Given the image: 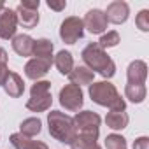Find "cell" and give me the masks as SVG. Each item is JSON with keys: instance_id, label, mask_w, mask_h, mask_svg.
Returning a JSON list of instances; mask_svg holds the SVG:
<instances>
[{"instance_id": "obj_20", "label": "cell", "mask_w": 149, "mask_h": 149, "mask_svg": "<svg viewBox=\"0 0 149 149\" xmlns=\"http://www.w3.org/2000/svg\"><path fill=\"white\" fill-rule=\"evenodd\" d=\"M54 65L56 68L60 70V74L63 76H68L74 68V58H72V53L70 51H60L56 56H54Z\"/></svg>"}, {"instance_id": "obj_27", "label": "cell", "mask_w": 149, "mask_h": 149, "mask_svg": "<svg viewBox=\"0 0 149 149\" xmlns=\"http://www.w3.org/2000/svg\"><path fill=\"white\" fill-rule=\"evenodd\" d=\"M135 25H137V28H140L142 32H147V30H149V11H147V9H144V11H140V13L137 14Z\"/></svg>"}, {"instance_id": "obj_30", "label": "cell", "mask_w": 149, "mask_h": 149, "mask_svg": "<svg viewBox=\"0 0 149 149\" xmlns=\"http://www.w3.org/2000/svg\"><path fill=\"white\" fill-rule=\"evenodd\" d=\"M19 4L28 7V9H35V11H39V6H40L39 0H23V2H19Z\"/></svg>"}, {"instance_id": "obj_2", "label": "cell", "mask_w": 149, "mask_h": 149, "mask_svg": "<svg viewBox=\"0 0 149 149\" xmlns=\"http://www.w3.org/2000/svg\"><path fill=\"white\" fill-rule=\"evenodd\" d=\"M90 97L95 104L102 105V107H109L111 111H125L126 104L121 98V95L118 93V90L114 88V84H111L109 81H102V83H91L90 84Z\"/></svg>"}, {"instance_id": "obj_15", "label": "cell", "mask_w": 149, "mask_h": 149, "mask_svg": "<svg viewBox=\"0 0 149 149\" xmlns=\"http://www.w3.org/2000/svg\"><path fill=\"white\" fill-rule=\"evenodd\" d=\"M2 86H4V91L13 98L21 97L23 91H25V83L16 72H9V76H7V79H6V83Z\"/></svg>"}, {"instance_id": "obj_5", "label": "cell", "mask_w": 149, "mask_h": 149, "mask_svg": "<svg viewBox=\"0 0 149 149\" xmlns=\"http://www.w3.org/2000/svg\"><path fill=\"white\" fill-rule=\"evenodd\" d=\"M74 125H76V132L79 137L97 140L98 139V126H100V116L93 111H83L77 112L74 118Z\"/></svg>"}, {"instance_id": "obj_3", "label": "cell", "mask_w": 149, "mask_h": 149, "mask_svg": "<svg viewBox=\"0 0 149 149\" xmlns=\"http://www.w3.org/2000/svg\"><path fill=\"white\" fill-rule=\"evenodd\" d=\"M47 125H49V133L53 139L63 144H70L76 139V125H74V118L60 112V111H51L47 114Z\"/></svg>"}, {"instance_id": "obj_24", "label": "cell", "mask_w": 149, "mask_h": 149, "mask_svg": "<svg viewBox=\"0 0 149 149\" xmlns=\"http://www.w3.org/2000/svg\"><path fill=\"white\" fill-rule=\"evenodd\" d=\"M119 42H121V40H119V33L112 30V32H107V33H104L97 44H98L102 49H105V47H116Z\"/></svg>"}, {"instance_id": "obj_12", "label": "cell", "mask_w": 149, "mask_h": 149, "mask_svg": "<svg viewBox=\"0 0 149 149\" xmlns=\"http://www.w3.org/2000/svg\"><path fill=\"white\" fill-rule=\"evenodd\" d=\"M68 77H70V84H76V86H84V84H91L93 83V77H95V74L84 67V65H79V67H74L72 72L68 74Z\"/></svg>"}, {"instance_id": "obj_13", "label": "cell", "mask_w": 149, "mask_h": 149, "mask_svg": "<svg viewBox=\"0 0 149 149\" xmlns=\"http://www.w3.org/2000/svg\"><path fill=\"white\" fill-rule=\"evenodd\" d=\"M49 67H51V63H47V61H42V60H37V58H33V60H30V61L25 65V76H26L28 79L39 81L40 77H44L46 74H47Z\"/></svg>"}, {"instance_id": "obj_21", "label": "cell", "mask_w": 149, "mask_h": 149, "mask_svg": "<svg viewBox=\"0 0 149 149\" xmlns=\"http://www.w3.org/2000/svg\"><path fill=\"white\" fill-rule=\"evenodd\" d=\"M42 130V123L39 118H28L19 125V133H23L25 137H35L39 135Z\"/></svg>"}, {"instance_id": "obj_31", "label": "cell", "mask_w": 149, "mask_h": 149, "mask_svg": "<svg viewBox=\"0 0 149 149\" xmlns=\"http://www.w3.org/2000/svg\"><path fill=\"white\" fill-rule=\"evenodd\" d=\"M4 7H6V4H4V2H2V0H0V11H2V9H4Z\"/></svg>"}, {"instance_id": "obj_11", "label": "cell", "mask_w": 149, "mask_h": 149, "mask_svg": "<svg viewBox=\"0 0 149 149\" xmlns=\"http://www.w3.org/2000/svg\"><path fill=\"white\" fill-rule=\"evenodd\" d=\"M126 77H128V84H144L147 77V65L142 60L132 61L126 70Z\"/></svg>"}, {"instance_id": "obj_6", "label": "cell", "mask_w": 149, "mask_h": 149, "mask_svg": "<svg viewBox=\"0 0 149 149\" xmlns=\"http://www.w3.org/2000/svg\"><path fill=\"white\" fill-rule=\"evenodd\" d=\"M60 104L65 107V111L70 112H79V109L84 104L83 98V90L76 84H67L60 90Z\"/></svg>"}, {"instance_id": "obj_18", "label": "cell", "mask_w": 149, "mask_h": 149, "mask_svg": "<svg viewBox=\"0 0 149 149\" xmlns=\"http://www.w3.org/2000/svg\"><path fill=\"white\" fill-rule=\"evenodd\" d=\"M11 144L14 146V149H49L47 144L40 140H30V137H25L23 133H13Z\"/></svg>"}, {"instance_id": "obj_1", "label": "cell", "mask_w": 149, "mask_h": 149, "mask_svg": "<svg viewBox=\"0 0 149 149\" xmlns=\"http://www.w3.org/2000/svg\"><path fill=\"white\" fill-rule=\"evenodd\" d=\"M81 56H83V61L86 63V67L95 74V72H98L102 77H112L114 74H116V63L112 61V58L97 44V42H91V44H88L84 49H83V53H81Z\"/></svg>"}, {"instance_id": "obj_7", "label": "cell", "mask_w": 149, "mask_h": 149, "mask_svg": "<svg viewBox=\"0 0 149 149\" xmlns=\"http://www.w3.org/2000/svg\"><path fill=\"white\" fill-rule=\"evenodd\" d=\"M83 35H84V25L83 19L77 16L67 18L60 26V37L67 44H76L79 39H83Z\"/></svg>"}, {"instance_id": "obj_22", "label": "cell", "mask_w": 149, "mask_h": 149, "mask_svg": "<svg viewBox=\"0 0 149 149\" xmlns=\"http://www.w3.org/2000/svg\"><path fill=\"white\" fill-rule=\"evenodd\" d=\"M146 93L147 91H146V86L144 84H126V88H125V97L130 102H133V104L144 102Z\"/></svg>"}, {"instance_id": "obj_26", "label": "cell", "mask_w": 149, "mask_h": 149, "mask_svg": "<svg viewBox=\"0 0 149 149\" xmlns=\"http://www.w3.org/2000/svg\"><path fill=\"white\" fill-rule=\"evenodd\" d=\"M9 76V68H7V51L4 47H0V86L6 83Z\"/></svg>"}, {"instance_id": "obj_29", "label": "cell", "mask_w": 149, "mask_h": 149, "mask_svg": "<svg viewBox=\"0 0 149 149\" xmlns=\"http://www.w3.org/2000/svg\"><path fill=\"white\" fill-rule=\"evenodd\" d=\"M47 7L53 9V11H63V9L67 7V2H65V0H61V2H54V0H49V2H47Z\"/></svg>"}, {"instance_id": "obj_4", "label": "cell", "mask_w": 149, "mask_h": 149, "mask_svg": "<svg viewBox=\"0 0 149 149\" xmlns=\"http://www.w3.org/2000/svg\"><path fill=\"white\" fill-rule=\"evenodd\" d=\"M51 83L49 81H37L30 90V100L26 102V109L32 112H44L51 107Z\"/></svg>"}, {"instance_id": "obj_25", "label": "cell", "mask_w": 149, "mask_h": 149, "mask_svg": "<svg viewBox=\"0 0 149 149\" xmlns=\"http://www.w3.org/2000/svg\"><path fill=\"white\" fill-rule=\"evenodd\" d=\"M105 147L107 149H126V139L118 133H111L105 139Z\"/></svg>"}, {"instance_id": "obj_23", "label": "cell", "mask_w": 149, "mask_h": 149, "mask_svg": "<svg viewBox=\"0 0 149 149\" xmlns=\"http://www.w3.org/2000/svg\"><path fill=\"white\" fill-rule=\"evenodd\" d=\"M70 147H72V149H102V147L97 144V140L84 139V137H79V135H76V139L70 142Z\"/></svg>"}, {"instance_id": "obj_8", "label": "cell", "mask_w": 149, "mask_h": 149, "mask_svg": "<svg viewBox=\"0 0 149 149\" xmlns=\"http://www.w3.org/2000/svg\"><path fill=\"white\" fill-rule=\"evenodd\" d=\"M83 25H84V28H88V32L98 35V33H104V32L107 30L109 21H107L104 11H100V9H91V11H88V14L84 16Z\"/></svg>"}, {"instance_id": "obj_10", "label": "cell", "mask_w": 149, "mask_h": 149, "mask_svg": "<svg viewBox=\"0 0 149 149\" xmlns=\"http://www.w3.org/2000/svg\"><path fill=\"white\" fill-rule=\"evenodd\" d=\"M107 21L114 23V25H121L128 19V14H130V7L126 2L123 0H116V2H111L107 6V11L104 13Z\"/></svg>"}, {"instance_id": "obj_9", "label": "cell", "mask_w": 149, "mask_h": 149, "mask_svg": "<svg viewBox=\"0 0 149 149\" xmlns=\"http://www.w3.org/2000/svg\"><path fill=\"white\" fill-rule=\"evenodd\" d=\"M16 26H18L16 13L9 7H4L0 11V39H6V40L14 39Z\"/></svg>"}, {"instance_id": "obj_28", "label": "cell", "mask_w": 149, "mask_h": 149, "mask_svg": "<svg viewBox=\"0 0 149 149\" xmlns=\"http://www.w3.org/2000/svg\"><path fill=\"white\" fill-rule=\"evenodd\" d=\"M133 149H149V139L147 137H139L133 142Z\"/></svg>"}, {"instance_id": "obj_14", "label": "cell", "mask_w": 149, "mask_h": 149, "mask_svg": "<svg viewBox=\"0 0 149 149\" xmlns=\"http://www.w3.org/2000/svg\"><path fill=\"white\" fill-rule=\"evenodd\" d=\"M14 13H16L18 23H19L23 28H35V26H37V23H39V11L28 9V7H25V6L19 4Z\"/></svg>"}, {"instance_id": "obj_17", "label": "cell", "mask_w": 149, "mask_h": 149, "mask_svg": "<svg viewBox=\"0 0 149 149\" xmlns=\"http://www.w3.org/2000/svg\"><path fill=\"white\" fill-rule=\"evenodd\" d=\"M32 56H35L37 60L53 63V42L49 39H39V40H35Z\"/></svg>"}, {"instance_id": "obj_16", "label": "cell", "mask_w": 149, "mask_h": 149, "mask_svg": "<svg viewBox=\"0 0 149 149\" xmlns=\"http://www.w3.org/2000/svg\"><path fill=\"white\" fill-rule=\"evenodd\" d=\"M33 44H35V40L30 37V35H26V33H21V35H16L14 39H13V49L19 54V56H32V53H33Z\"/></svg>"}, {"instance_id": "obj_19", "label": "cell", "mask_w": 149, "mask_h": 149, "mask_svg": "<svg viewBox=\"0 0 149 149\" xmlns=\"http://www.w3.org/2000/svg\"><path fill=\"white\" fill-rule=\"evenodd\" d=\"M105 123L112 130H123L128 125V114L125 111H111L105 116Z\"/></svg>"}]
</instances>
